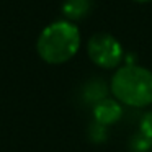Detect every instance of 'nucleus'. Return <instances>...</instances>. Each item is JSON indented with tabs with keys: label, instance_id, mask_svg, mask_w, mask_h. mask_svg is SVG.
Listing matches in <instances>:
<instances>
[{
	"label": "nucleus",
	"instance_id": "1",
	"mask_svg": "<svg viewBox=\"0 0 152 152\" xmlns=\"http://www.w3.org/2000/svg\"><path fill=\"white\" fill-rule=\"evenodd\" d=\"M82 36L75 23L69 20H57L49 23L39 33L36 41V53L46 64H66L79 53Z\"/></svg>",
	"mask_w": 152,
	"mask_h": 152
},
{
	"label": "nucleus",
	"instance_id": "2",
	"mask_svg": "<svg viewBox=\"0 0 152 152\" xmlns=\"http://www.w3.org/2000/svg\"><path fill=\"white\" fill-rule=\"evenodd\" d=\"M110 90L113 98L131 108L152 105V70L139 64H124L113 74Z\"/></svg>",
	"mask_w": 152,
	"mask_h": 152
},
{
	"label": "nucleus",
	"instance_id": "3",
	"mask_svg": "<svg viewBox=\"0 0 152 152\" xmlns=\"http://www.w3.org/2000/svg\"><path fill=\"white\" fill-rule=\"evenodd\" d=\"M88 59L100 69H118L124 61V48L110 33H95L87 41Z\"/></svg>",
	"mask_w": 152,
	"mask_h": 152
},
{
	"label": "nucleus",
	"instance_id": "4",
	"mask_svg": "<svg viewBox=\"0 0 152 152\" xmlns=\"http://www.w3.org/2000/svg\"><path fill=\"white\" fill-rule=\"evenodd\" d=\"M123 116V105L116 98H102L93 105V123L102 126H111Z\"/></svg>",
	"mask_w": 152,
	"mask_h": 152
},
{
	"label": "nucleus",
	"instance_id": "5",
	"mask_svg": "<svg viewBox=\"0 0 152 152\" xmlns=\"http://www.w3.org/2000/svg\"><path fill=\"white\" fill-rule=\"evenodd\" d=\"M92 0H64L61 5V12L64 15V20H69L72 23L83 20L92 12Z\"/></svg>",
	"mask_w": 152,
	"mask_h": 152
},
{
	"label": "nucleus",
	"instance_id": "6",
	"mask_svg": "<svg viewBox=\"0 0 152 152\" xmlns=\"http://www.w3.org/2000/svg\"><path fill=\"white\" fill-rule=\"evenodd\" d=\"M139 134L152 141V111L142 115L141 121H139Z\"/></svg>",
	"mask_w": 152,
	"mask_h": 152
},
{
	"label": "nucleus",
	"instance_id": "7",
	"mask_svg": "<svg viewBox=\"0 0 152 152\" xmlns=\"http://www.w3.org/2000/svg\"><path fill=\"white\" fill-rule=\"evenodd\" d=\"M132 151H137V152H147L151 151L152 147V141L147 137H144V136L137 134L134 139H132Z\"/></svg>",
	"mask_w": 152,
	"mask_h": 152
},
{
	"label": "nucleus",
	"instance_id": "8",
	"mask_svg": "<svg viewBox=\"0 0 152 152\" xmlns=\"http://www.w3.org/2000/svg\"><path fill=\"white\" fill-rule=\"evenodd\" d=\"M132 2H136V4H149L152 0H132Z\"/></svg>",
	"mask_w": 152,
	"mask_h": 152
}]
</instances>
